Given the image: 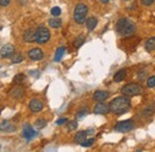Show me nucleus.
I'll return each instance as SVG.
<instances>
[{
	"mask_svg": "<svg viewBox=\"0 0 155 152\" xmlns=\"http://www.w3.org/2000/svg\"><path fill=\"white\" fill-rule=\"evenodd\" d=\"M36 132H35V130L32 128V126H30V125H25L24 126V128H23V132H21V135H23V138H25L28 141H30L35 135H36Z\"/></svg>",
	"mask_w": 155,
	"mask_h": 152,
	"instance_id": "obj_10",
	"label": "nucleus"
},
{
	"mask_svg": "<svg viewBox=\"0 0 155 152\" xmlns=\"http://www.w3.org/2000/svg\"><path fill=\"white\" fill-rule=\"evenodd\" d=\"M0 131L1 132H5V133H11V132L16 131V127L10 121H2L0 123Z\"/></svg>",
	"mask_w": 155,
	"mask_h": 152,
	"instance_id": "obj_13",
	"label": "nucleus"
},
{
	"mask_svg": "<svg viewBox=\"0 0 155 152\" xmlns=\"http://www.w3.org/2000/svg\"><path fill=\"white\" fill-rule=\"evenodd\" d=\"M134 127H135V123L133 120H125V121L118 122L115 126V130L120 133H127V132H130L131 130H134Z\"/></svg>",
	"mask_w": 155,
	"mask_h": 152,
	"instance_id": "obj_6",
	"label": "nucleus"
},
{
	"mask_svg": "<svg viewBox=\"0 0 155 152\" xmlns=\"http://www.w3.org/2000/svg\"><path fill=\"white\" fill-rule=\"evenodd\" d=\"M93 144H94V139L91 138V139H85V140L81 143V146H84V147H90V146H92Z\"/></svg>",
	"mask_w": 155,
	"mask_h": 152,
	"instance_id": "obj_25",
	"label": "nucleus"
},
{
	"mask_svg": "<svg viewBox=\"0 0 155 152\" xmlns=\"http://www.w3.org/2000/svg\"><path fill=\"white\" fill-rule=\"evenodd\" d=\"M24 78H25V76H24V74H21V73H19V74H16V76H15V78H13V81H15V83H17V84H19V83H23Z\"/></svg>",
	"mask_w": 155,
	"mask_h": 152,
	"instance_id": "obj_30",
	"label": "nucleus"
},
{
	"mask_svg": "<svg viewBox=\"0 0 155 152\" xmlns=\"http://www.w3.org/2000/svg\"><path fill=\"white\" fill-rule=\"evenodd\" d=\"M88 13V7L87 5L80 2L78 4L74 9V20L77 24H84L86 22V17Z\"/></svg>",
	"mask_w": 155,
	"mask_h": 152,
	"instance_id": "obj_3",
	"label": "nucleus"
},
{
	"mask_svg": "<svg viewBox=\"0 0 155 152\" xmlns=\"http://www.w3.org/2000/svg\"><path fill=\"white\" fill-rule=\"evenodd\" d=\"M15 53V47L10 43L7 44H4L1 48H0V57H11Z\"/></svg>",
	"mask_w": 155,
	"mask_h": 152,
	"instance_id": "obj_8",
	"label": "nucleus"
},
{
	"mask_svg": "<svg viewBox=\"0 0 155 152\" xmlns=\"http://www.w3.org/2000/svg\"><path fill=\"white\" fill-rule=\"evenodd\" d=\"M100 1H101V2H103V4H107V2H109V1H110V0H100Z\"/></svg>",
	"mask_w": 155,
	"mask_h": 152,
	"instance_id": "obj_35",
	"label": "nucleus"
},
{
	"mask_svg": "<svg viewBox=\"0 0 155 152\" xmlns=\"http://www.w3.org/2000/svg\"><path fill=\"white\" fill-rule=\"evenodd\" d=\"M49 40H50V31L43 25L38 26L37 30L35 31V42H37L38 44H44Z\"/></svg>",
	"mask_w": 155,
	"mask_h": 152,
	"instance_id": "obj_5",
	"label": "nucleus"
},
{
	"mask_svg": "<svg viewBox=\"0 0 155 152\" xmlns=\"http://www.w3.org/2000/svg\"><path fill=\"white\" fill-rule=\"evenodd\" d=\"M116 30L120 36L127 37V36H131V35L135 33L136 26L130 19L120 18V19H118V22H117Z\"/></svg>",
	"mask_w": 155,
	"mask_h": 152,
	"instance_id": "obj_2",
	"label": "nucleus"
},
{
	"mask_svg": "<svg viewBox=\"0 0 155 152\" xmlns=\"http://www.w3.org/2000/svg\"><path fill=\"white\" fill-rule=\"evenodd\" d=\"M66 122H67V119H58V121H56V123H58V126L60 125H64Z\"/></svg>",
	"mask_w": 155,
	"mask_h": 152,
	"instance_id": "obj_34",
	"label": "nucleus"
},
{
	"mask_svg": "<svg viewBox=\"0 0 155 152\" xmlns=\"http://www.w3.org/2000/svg\"><path fill=\"white\" fill-rule=\"evenodd\" d=\"M64 53H66V47H60L58 50H56V53H55L54 60H55L56 62H58V61L62 59V57L64 55Z\"/></svg>",
	"mask_w": 155,
	"mask_h": 152,
	"instance_id": "obj_21",
	"label": "nucleus"
},
{
	"mask_svg": "<svg viewBox=\"0 0 155 152\" xmlns=\"http://www.w3.org/2000/svg\"><path fill=\"white\" fill-rule=\"evenodd\" d=\"M43 103L39 101V99H37V98H35V99H31L30 101V103H29V109L32 112V113H38V112H41L42 109H43Z\"/></svg>",
	"mask_w": 155,
	"mask_h": 152,
	"instance_id": "obj_11",
	"label": "nucleus"
},
{
	"mask_svg": "<svg viewBox=\"0 0 155 152\" xmlns=\"http://www.w3.org/2000/svg\"><path fill=\"white\" fill-rule=\"evenodd\" d=\"M47 120H44V119H38V120H36V122H35V126H36V128H38V130H42V128H44L45 126H47Z\"/></svg>",
	"mask_w": 155,
	"mask_h": 152,
	"instance_id": "obj_24",
	"label": "nucleus"
},
{
	"mask_svg": "<svg viewBox=\"0 0 155 152\" xmlns=\"http://www.w3.org/2000/svg\"><path fill=\"white\" fill-rule=\"evenodd\" d=\"M23 40H24L25 42H28V43H30V42H35V31H34L32 29H28V30H25L24 34H23Z\"/></svg>",
	"mask_w": 155,
	"mask_h": 152,
	"instance_id": "obj_14",
	"label": "nucleus"
},
{
	"mask_svg": "<svg viewBox=\"0 0 155 152\" xmlns=\"http://www.w3.org/2000/svg\"><path fill=\"white\" fill-rule=\"evenodd\" d=\"M110 112H112L114 114L116 115H122L125 114L130 108H131V102L129 99V97H123V96H119L114 98L111 102H110Z\"/></svg>",
	"mask_w": 155,
	"mask_h": 152,
	"instance_id": "obj_1",
	"label": "nucleus"
},
{
	"mask_svg": "<svg viewBox=\"0 0 155 152\" xmlns=\"http://www.w3.org/2000/svg\"><path fill=\"white\" fill-rule=\"evenodd\" d=\"M137 78H138V80L143 81V80L147 78V72H146L144 70H142V71H138V73H137Z\"/></svg>",
	"mask_w": 155,
	"mask_h": 152,
	"instance_id": "obj_29",
	"label": "nucleus"
},
{
	"mask_svg": "<svg viewBox=\"0 0 155 152\" xmlns=\"http://www.w3.org/2000/svg\"><path fill=\"white\" fill-rule=\"evenodd\" d=\"M10 2H11V0H0V6L1 7H6V6L10 5Z\"/></svg>",
	"mask_w": 155,
	"mask_h": 152,
	"instance_id": "obj_33",
	"label": "nucleus"
},
{
	"mask_svg": "<svg viewBox=\"0 0 155 152\" xmlns=\"http://www.w3.org/2000/svg\"><path fill=\"white\" fill-rule=\"evenodd\" d=\"M142 92H143V88L141 84H137V83H129L122 88V94L128 97L141 95Z\"/></svg>",
	"mask_w": 155,
	"mask_h": 152,
	"instance_id": "obj_4",
	"label": "nucleus"
},
{
	"mask_svg": "<svg viewBox=\"0 0 155 152\" xmlns=\"http://www.w3.org/2000/svg\"><path fill=\"white\" fill-rule=\"evenodd\" d=\"M110 112V105L104 102H98L93 108V113L97 115H106Z\"/></svg>",
	"mask_w": 155,
	"mask_h": 152,
	"instance_id": "obj_7",
	"label": "nucleus"
},
{
	"mask_svg": "<svg viewBox=\"0 0 155 152\" xmlns=\"http://www.w3.org/2000/svg\"><path fill=\"white\" fill-rule=\"evenodd\" d=\"M125 77H127V70H119L118 72H117L115 77H114V80L116 81V83H119V81H122V80H124L125 79Z\"/></svg>",
	"mask_w": 155,
	"mask_h": 152,
	"instance_id": "obj_18",
	"label": "nucleus"
},
{
	"mask_svg": "<svg viewBox=\"0 0 155 152\" xmlns=\"http://www.w3.org/2000/svg\"><path fill=\"white\" fill-rule=\"evenodd\" d=\"M109 98V92L105 90H98L93 94V99L97 102H104Z\"/></svg>",
	"mask_w": 155,
	"mask_h": 152,
	"instance_id": "obj_12",
	"label": "nucleus"
},
{
	"mask_svg": "<svg viewBox=\"0 0 155 152\" xmlns=\"http://www.w3.org/2000/svg\"><path fill=\"white\" fill-rule=\"evenodd\" d=\"M49 25L51 26V28H54V29H58V28H61V25H62V20L58 17H54V18H50L49 19Z\"/></svg>",
	"mask_w": 155,
	"mask_h": 152,
	"instance_id": "obj_20",
	"label": "nucleus"
},
{
	"mask_svg": "<svg viewBox=\"0 0 155 152\" xmlns=\"http://www.w3.org/2000/svg\"><path fill=\"white\" fill-rule=\"evenodd\" d=\"M77 127H78L77 121H69L67 123V130L68 131H74V130H77Z\"/></svg>",
	"mask_w": 155,
	"mask_h": 152,
	"instance_id": "obj_26",
	"label": "nucleus"
},
{
	"mask_svg": "<svg viewBox=\"0 0 155 152\" xmlns=\"http://www.w3.org/2000/svg\"><path fill=\"white\" fill-rule=\"evenodd\" d=\"M24 60V57H23V54H20V53H13V55L11 57V62L12 64H19Z\"/></svg>",
	"mask_w": 155,
	"mask_h": 152,
	"instance_id": "obj_22",
	"label": "nucleus"
},
{
	"mask_svg": "<svg viewBox=\"0 0 155 152\" xmlns=\"http://www.w3.org/2000/svg\"><path fill=\"white\" fill-rule=\"evenodd\" d=\"M155 2V0H141V4L143 6H150Z\"/></svg>",
	"mask_w": 155,
	"mask_h": 152,
	"instance_id": "obj_31",
	"label": "nucleus"
},
{
	"mask_svg": "<svg viewBox=\"0 0 155 152\" xmlns=\"http://www.w3.org/2000/svg\"><path fill=\"white\" fill-rule=\"evenodd\" d=\"M144 47H146L147 52H153V50H155V36L148 38L147 42H146V44H144Z\"/></svg>",
	"mask_w": 155,
	"mask_h": 152,
	"instance_id": "obj_17",
	"label": "nucleus"
},
{
	"mask_svg": "<svg viewBox=\"0 0 155 152\" xmlns=\"http://www.w3.org/2000/svg\"><path fill=\"white\" fill-rule=\"evenodd\" d=\"M87 114H88V110L85 109V110H80V112L77 114V116H78V119H82L84 116H86Z\"/></svg>",
	"mask_w": 155,
	"mask_h": 152,
	"instance_id": "obj_32",
	"label": "nucleus"
},
{
	"mask_svg": "<svg viewBox=\"0 0 155 152\" xmlns=\"http://www.w3.org/2000/svg\"><path fill=\"white\" fill-rule=\"evenodd\" d=\"M50 13H51L54 17H58V16L61 15V9H60V7H58V6H55V7H53V9H51Z\"/></svg>",
	"mask_w": 155,
	"mask_h": 152,
	"instance_id": "obj_28",
	"label": "nucleus"
},
{
	"mask_svg": "<svg viewBox=\"0 0 155 152\" xmlns=\"http://www.w3.org/2000/svg\"><path fill=\"white\" fill-rule=\"evenodd\" d=\"M124 1H130V0H124Z\"/></svg>",
	"mask_w": 155,
	"mask_h": 152,
	"instance_id": "obj_36",
	"label": "nucleus"
},
{
	"mask_svg": "<svg viewBox=\"0 0 155 152\" xmlns=\"http://www.w3.org/2000/svg\"><path fill=\"white\" fill-rule=\"evenodd\" d=\"M147 86H148V88H155V76L148 77V80H147Z\"/></svg>",
	"mask_w": 155,
	"mask_h": 152,
	"instance_id": "obj_27",
	"label": "nucleus"
},
{
	"mask_svg": "<svg viewBox=\"0 0 155 152\" xmlns=\"http://www.w3.org/2000/svg\"><path fill=\"white\" fill-rule=\"evenodd\" d=\"M97 24H98V19L96 17H90V18L86 20V26H87V29L90 31H93L96 29Z\"/></svg>",
	"mask_w": 155,
	"mask_h": 152,
	"instance_id": "obj_16",
	"label": "nucleus"
},
{
	"mask_svg": "<svg viewBox=\"0 0 155 152\" xmlns=\"http://www.w3.org/2000/svg\"><path fill=\"white\" fill-rule=\"evenodd\" d=\"M155 112V102H152L150 104H148L144 109H143V112H142V114L144 117H149V116H152V115L154 114Z\"/></svg>",
	"mask_w": 155,
	"mask_h": 152,
	"instance_id": "obj_15",
	"label": "nucleus"
},
{
	"mask_svg": "<svg viewBox=\"0 0 155 152\" xmlns=\"http://www.w3.org/2000/svg\"><path fill=\"white\" fill-rule=\"evenodd\" d=\"M28 55H29V57L31 60H34V61H39V60H42L44 57V53L39 48H32V49L29 50Z\"/></svg>",
	"mask_w": 155,
	"mask_h": 152,
	"instance_id": "obj_9",
	"label": "nucleus"
},
{
	"mask_svg": "<svg viewBox=\"0 0 155 152\" xmlns=\"http://www.w3.org/2000/svg\"><path fill=\"white\" fill-rule=\"evenodd\" d=\"M84 42H85V37H84L82 35H80V36H78V37L74 40V43H73V44H74L75 48H80V47L84 44Z\"/></svg>",
	"mask_w": 155,
	"mask_h": 152,
	"instance_id": "obj_23",
	"label": "nucleus"
},
{
	"mask_svg": "<svg viewBox=\"0 0 155 152\" xmlns=\"http://www.w3.org/2000/svg\"><path fill=\"white\" fill-rule=\"evenodd\" d=\"M86 136H87V132L86 131H81V132H78L77 135L74 136V141L77 143V144H80L81 145V143L86 139Z\"/></svg>",
	"mask_w": 155,
	"mask_h": 152,
	"instance_id": "obj_19",
	"label": "nucleus"
}]
</instances>
